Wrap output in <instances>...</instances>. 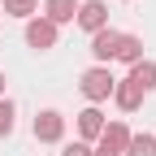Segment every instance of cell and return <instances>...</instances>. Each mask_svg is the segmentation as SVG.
Listing matches in <instances>:
<instances>
[{"instance_id":"2e32d148","label":"cell","mask_w":156,"mask_h":156,"mask_svg":"<svg viewBox=\"0 0 156 156\" xmlns=\"http://www.w3.org/2000/svg\"><path fill=\"white\" fill-rule=\"evenodd\" d=\"M91 156H122V152H117V147H108V143H104V139H100V147H95V152H91Z\"/></svg>"},{"instance_id":"5bb4252c","label":"cell","mask_w":156,"mask_h":156,"mask_svg":"<svg viewBox=\"0 0 156 156\" xmlns=\"http://www.w3.org/2000/svg\"><path fill=\"white\" fill-rule=\"evenodd\" d=\"M0 134H13V104L0 100Z\"/></svg>"},{"instance_id":"8fae6325","label":"cell","mask_w":156,"mask_h":156,"mask_svg":"<svg viewBox=\"0 0 156 156\" xmlns=\"http://www.w3.org/2000/svg\"><path fill=\"white\" fill-rule=\"evenodd\" d=\"M126 147H130V156H156V139L152 134H134Z\"/></svg>"},{"instance_id":"7a4b0ae2","label":"cell","mask_w":156,"mask_h":156,"mask_svg":"<svg viewBox=\"0 0 156 156\" xmlns=\"http://www.w3.org/2000/svg\"><path fill=\"white\" fill-rule=\"evenodd\" d=\"M61 134H65V117H61V113L44 108V113L35 117V139H39V143H56Z\"/></svg>"},{"instance_id":"7c38bea8","label":"cell","mask_w":156,"mask_h":156,"mask_svg":"<svg viewBox=\"0 0 156 156\" xmlns=\"http://www.w3.org/2000/svg\"><path fill=\"white\" fill-rule=\"evenodd\" d=\"M100 139H104V143H108V147H117V152H122V147H126V143H130V134H126V126H108V130H104V134H100Z\"/></svg>"},{"instance_id":"8992f818","label":"cell","mask_w":156,"mask_h":156,"mask_svg":"<svg viewBox=\"0 0 156 156\" xmlns=\"http://www.w3.org/2000/svg\"><path fill=\"white\" fill-rule=\"evenodd\" d=\"M126 83H134L139 91H152V87H156V65H152V61H134Z\"/></svg>"},{"instance_id":"5b68a950","label":"cell","mask_w":156,"mask_h":156,"mask_svg":"<svg viewBox=\"0 0 156 156\" xmlns=\"http://www.w3.org/2000/svg\"><path fill=\"white\" fill-rule=\"evenodd\" d=\"M117 39H122V35H117V30H95V39H91V52L95 56H100V61H108V56H117Z\"/></svg>"},{"instance_id":"9a60e30c","label":"cell","mask_w":156,"mask_h":156,"mask_svg":"<svg viewBox=\"0 0 156 156\" xmlns=\"http://www.w3.org/2000/svg\"><path fill=\"white\" fill-rule=\"evenodd\" d=\"M61 156H91V147H87V143H69Z\"/></svg>"},{"instance_id":"6da1fadb","label":"cell","mask_w":156,"mask_h":156,"mask_svg":"<svg viewBox=\"0 0 156 156\" xmlns=\"http://www.w3.org/2000/svg\"><path fill=\"white\" fill-rule=\"evenodd\" d=\"M113 87H117V78H113L104 65H100V69H87V74H83V95H87V100H104V95H108Z\"/></svg>"},{"instance_id":"e0dca14e","label":"cell","mask_w":156,"mask_h":156,"mask_svg":"<svg viewBox=\"0 0 156 156\" xmlns=\"http://www.w3.org/2000/svg\"><path fill=\"white\" fill-rule=\"evenodd\" d=\"M0 95H5V74H0Z\"/></svg>"},{"instance_id":"4fadbf2b","label":"cell","mask_w":156,"mask_h":156,"mask_svg":"<svg viewBox=\"0 0 156 156\" xmlns=\"http://www.w3.org/2000/svg\"><path fill=\"white\" fill-rule=\"evenodd\" d=\"M5 9H9L13 17H30V13H35V0H5Z\"/></svg>"},{"instance_id":"3957f363","label":"cell","mask_w":156,"mask_h":156,"mask_svg":"<svg viewBox=\"0 0 156 156\" xmlns=\"http://www.w3.org/2000/svg\"><path fill=\"white\" fill-rule=\"evenodd\" d=\"M26 44H30V48H52V44H56V26L48 22V17L26 22Z\"/></svg>"},{"instance_id":"30bf717a","label":"cell","mask_w":156,"mask_h":156,"mask_svg":"<svg viewBox=\"0 0 156 156\" xmlns=\"http://www.w3.org/2000/svg\"><path fill=\"white\" fill-rule=\"evenodd\" d=\"M113 95H117V104H122V108H139V100H143V91L134 87V83H122V87H113Z\"/></svg>"},{"instance_id":"ba28073f","label":"cell","mask_w":156,"mask_h":156,"mask_svg":"<svg viewBox=\"0 0 156 156\" xmlns=\"http://www.w3.org/2000/svg\"><path fill=\"white\" fill-rule=\"evenodd\" d=\"M78 17V9H74V0H48V22L56 26V22H74Z\"/></svg>"},{"instance_id":"52a82bcc","label":"cell","mask_w":156,"mask_h":156,"mask_svg":"<svg viewBox=\"0 0 156 156\" xmlns=\"http://www.w3.org/2000/svg\"><path fill=\"white\" fill-rule=\"evenodd\" d=\"M78 130H83L87 139L104 134V117H100V108H87V113H78Z\"/></svg>"},{"instance_id":"277c9868","label":"cell","mask_w":156,"mask_h":156,"mask_svg":"<svg viewBox=\"0 0 156 156\" xmlns=\"http://www.w3.org/2000/svg\"><path fill=\"white\" fill-rule=\"evenodd\" d=\"M78 22H83L91 35H95V30H104V22H108V9H104V0H87L83 9H78Z\"/></svg>"},{"instance_id":"9c48e42d","label":"cell","mask_w":156,"mask_h":156,"mask_svg":"<svg viewBox=\"0 0 156 156\" xmlns=\"http://www.w3.org/2000/svg\"><path fill=\"white\" fill-rule=\"evenodd\" d=\"M117 56H122V61H143V44H139V39H134V35H122V39H117Z\"/></svg>"}]
</instances>
